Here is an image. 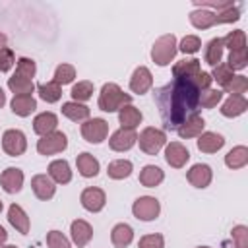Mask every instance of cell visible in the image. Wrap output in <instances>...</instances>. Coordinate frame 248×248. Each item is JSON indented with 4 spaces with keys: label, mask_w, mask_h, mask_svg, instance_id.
<instances>
[{
    "label": "cell",
    "mask_w": 248,
    "mask_h": 248,
    "mask_svg": "<svg viewBox=\"0 0 248 248\" xmlns=\"http://www.w3.org/2000/svg\"><path fill=\"white\" fill-rule=\"evenodd\" d=\"M138 248H165V238L161 234H157V232L145 234V236L140 238Z\"/></svg>",
    "instance_id": "obj_47"
},
{
    "label": "cell",
    "mask_w": 248,
    "mask_h": 248,
    "mask_svg": "<svg viewBox=\"0 0 248 248\" xmlns=\"http://www.w3.org/2000/svg\"><path fill=\"white\" fill-rule=\"evenodd\" d=\"M178 50V45H176V37L170 33V35H163L159 37L155 43H153V48H151V58L157 66H167L170 64V60L174 58Z\"/></svg>",
    "instance_id": "obj_3"
},
{
    "label": "cell",
    "mask_w": 248,
    "mask_h": 248,
    "mask_svg": "<svg viewBox=\"0 0 248 248\" xmlns=\"http://www.w3.org/2000/svg\"><path fill=\"white\" fill-rule=\"evenodd\" d=\"M118 122H120L122 128L136 130V126L141 122V112H140V108H136L134 105H124V107L118 110Z\"/></svg>",
    "instance_id": "obj_25"
},
{
    "label": "cell",
    "mask_w": 248,
    "mask_h": 248,
    "mask_svg": "<svg viewBox=\"0 0 248 248\" xmlns=\"http://www.w3.org/2000/svg\"><path fill=\"white\" fill-rule=\"evenodd\" d=\"M46 244H48V248H72L70 240H68L60 231H50V232H46Z\"/></svg>",
    "instance_id": "obj_45"
},
{
    "label": "cell",
    "mask_w": 248,
    "mask_h": 248,
    "mask_svg": "<svg viewBox=\"0 0 248 248\" xmlns=\"http://www.w3.org/2000/svg\"><path fill=\"white\" fill-rule=\"evenodd\" d=\"M223 89L231 95H242L248 89V79H246V76H232V79Z\"/></svg>",
    "instance_id": "obj_42"
},
{
    "label": "cell",
    "mask_w": 248,
    "mask_h": 248,
    "mask_svg": "<svg viewBox=\"0 0 248 248\" xmlns=\"http://www.w3.org/2000/svg\"><path fill=\"white\" fill-rule=\"evenodd\" d=\"M190 159V151L180 143V141H170L165 147V161L174 167V169H182Z\"/></svg>",
    "instance_id": "obj_10"
},
{
    "label": "cell",
    "mask_w": 248,
    "mask_h": 248,
    "mask_svg": "<svg viewBox=\"0 0 248 248\" xmlns=\"http://www.w3.org/2000/svg\"><path fill=\"white\" fill-rule=\"evenodd\" d=\"M138 141V134L136 130H130V128H120L116 130L110 140H108V145L112 151H128L134 147V143Z\"/></svg>",
    "instance_id": "obj_9"
},
{
    "label": "cell",
    "mask_w": 248,
    "mask_h": 248,
    "mask_svg": "<svg viewBox=\"0 0 248 248\" xmlns=\"http://www.w3.org/2000/svg\"><path fill=\"white\" fill-rule=\"evenodd\" d=\"M159 211H161V203L153 196H141L132 205V213L140 221H153V219H157Z\"/></svg>",
    "instance_id": "obj_5"
},
{
    "label": "cell",
    "mask_w": 248,
    "mask_h": 248,
    "mask_svg": "<svg viewBox=\"0 0 248 248\" xmlns=\"http://www.w3.org/2000/svg\"><path fill=\"white\" fill-rule=\"evenodd\" d=\"M48 176L52 182L56 184H68L72 180V170H70V165L68 161L64 159H56L48 165Z\"/></svg>",
    "instance_id": "obj_22"
},
{
    "label": "cell",
    "mask_w": 248,
    "mask_h": 248,
    "mask_svg": "<svg viewBox=\"0 0 248 248\" xmlns=\"http://www.w3.org/2000/svg\"><path fill=\"white\" fill-rule=\"evenodd\" d=\"M37 93H39V97H41L43 101H46V103H56V101H60V97H62V87L52 79V81H46V83H39V85H37Z\"/></svg>",
    "instance_id": "obj_35"
},
{
    "label": "cell",
    "mask_w": 248,
    "mask_h": 248,
    "mask_svg": "<svg viewBox=\"0 0 248 248\" xmlns=\"http://www.w3.org/2000/svg\"><path fill=\"white\" fill-rule=\"evenodd\" d=\"M203 58H205V62H207L209 66H213V68L221 62V58H223V41H221V37H215V39H211V41L207 43L205 52H203Z\"/></svg>",
    "instance_id": "obj_33"
},
{
    "label": "cell",
    "mask_w": 248,
    "mask_h": 248,
    "mask_svg": "<svg viewBox=\"0 0 248 248\" xmlns=\"http://www.w3.org/2000/svg\"><path fill=\"white\" fill-rule=\"evenodd\" d=\"M76 78V68L72 64H60L54 72V81L58 85H66V83H72Z\"/></svg>",
    "instance_id": "obj_39"
},
{
    "label": "cell",
    "mask_w": 248,
    "mask_h": 248,
    "mask_svg": "<svg viewBox=\"0 0 248 248\" xmlns=\"http://www.w3.org/2000/svg\"><path fill=\"white\" fill-rule=\"evenodd\" d=\"M31 188H33V194L39 198V200H50L52 196H54V192H56V186H54V182L50 180V176H46V174H35L33 178H31Z\"/></svg>",
    "instance_id": "obj_15"
},
{
    "label": "cell",
    "mask_w": 248,
    "mask_h": 248,
    "mask_svg": "<svg viewBox=\"0 0 248 248\" xmlns=\"http://www.w3.org/2000/svg\"><path fill=\"white\" fill-rule=\"evenodd\" d=\"M8 221L12 223V227L21 232V234H27L29 232V217L27 213L17 205V203H12L10 209H8Z\"/></svg>",
    "instance_id": "obj_24"
},
{
    "label": "cell",
    "mask_w": 248,
    "mask_h": 248,
    "mask_svg": "<svg viewBox=\"0 0 248 248\" xmlns=\"http://www.w3.org/2000/svg\"><path fill=\"white\" fill-rule=\"evenodd\" d=\"M184 54H194V52H198L200 48H202V41H200V37H196V35H186L182 41H180V46H178Z\"/></svg>",
    "instance_id": "obj_46"
},
{
    "label": "cell",
    "mask_w": 248,
    "mask_h": 248,
    "mask_svg": "<svg viewBox=\"0 0 248 248\" xmlns=\"http://www.w3.org/2000/svg\"><path fill=\"white\" fill-rule=\"evenodd\" d=\"M37 74V66L31 58H19L17 60V68H16V76L25 78V79H33Z\"/></svg>",
    "instance_id": "obj_41"
},
{
    "label": "cell",
    "mask_w": 248,
    "mask_h": 248,
    "mask_svg": "<svg viewBox=\"0 0 248 248\" xmlns=\"http://www.w3.org/2000/svg\"><path fill=\"white\" fill-rule=\"evenodd\" d=\"M227 64L231 66V70H242V68H246V64H248V52H246V48L232 50L229 54V62Z\"/></svg>",
    "instance_id": "obj_43"
},
{
    "label": "cell",
    "mask_w": 248,
    "mask_h": 248,
    "mask_svg": "<svg viewBox=\"0 0 248 248\" xmlns=\"http://www.w3.org/2000/svg\"><path fill=\"white\" fill-rule=\"evenodd\" d=\"M2 248H17V246H12V244H10V246H2Z\"/></svg>",
    "instance_id": "obj_52"
},
{
    "label": "cell",
    "mask_w": 248,
    "mask_h": 248,
    "mask_svg": "<svg viewBox=\"0 0 248 248\" xmlns=\"http://www.w3.org/2000/svg\"><path fill=\"white\" fill-rule=\"evenodd\" d=\"M110 240H112V244H114L116 248H126V246H130V242L134 240V231H132V227L126 225V223L114 225V229H112V232H110Z\"/></svg>",
    "instance_id": "obj_26"
},
{
    "label": "cell",
    "mask_w": 248,
    "mask_h": 248,
    "mask_svg": "<svg viewBox=\"0 0 248 248\" xmlns=\"http://www.w3.org/2000/svg\"><path fill=\"white\" fill-rule=\"evenodd\" d=\"M68 147V140L62 132L54 130L46 136H43L39 141H37V151L41 155H54V153H60Z\"/></svg>",
    "instance_id": "obj_8"
},
{
    "label": "cell",
    "mask_w": 248,
    "mask_h": 248,
    "mask_svg": "<svg viewBox=\"0 0 248 248\" xmlns=\"http://www.w3.org/2000/svg\"><path fill=\"white\" fill-rule=\"evenodd\" d=\"M0 211H2V200H0Z\"/></svg>",
    "instance_id": "obj_54"
},
{
    "label": "cell",
    "mask_w": 248,
    "mask_h": 248,
    "mask_svg": "<svg viewBox=\"0 0 248 248\" xmlns=\"http://www.w3.org/2000/svg\"><path fill=\"white\" fill-rule=\"evenodd\" d=\"M200 72L202 70H200V60L198 58H184V60H178L172 66L174 79H190V78L198 76Z\"/></svg>",
    "instance_id": "obj_16"
},
{
    "label": "cell",
    "mask_w": 248,
    "mask_h": 248,
    "mask_svg": "<svg viewBox=\"0 0 248 248\" xmlns=\"http://www.w3.org/2000/svg\"><path fill=\"white\" fill-rule=\"evenodd\" d=\"M70 95L74 97V101L76 103H81V101H87V99H91V95H93V83L91 81H78L74 87H72V91H70Z\"/></svg>",
    "instance_id": "obj_38"
},
{
    "label": "cell",
    "mask_w": 248,
    "mask_h": 248,
    "mask_svg": "<svg viewBox=\"0 0 248 248\" xmlns=\"http://www.w3.org/2000/svg\"><path fill=\"white\" fill-rule=\"evenodd\" d=\"M132 97L124 93L116 83H105L99 93V108L105 112H114L120 110L124 105H130Z\"/></svg>",
    "instance_id": "obj_2"
},
{
    "label": "cell",
    "mask_w": 248,
    "mask_h": 248,
    "mask_svg": "<svg viewBox=\"0 0 248 248\" xmlns=\"http://www.w3.org/2000/svg\"><path fill=\"white\" fill-rule=\"evenodd\" d=\"M196 248H209V246H196Z\"/></svg>",
    "instance_id": "obj_53"
},
{
    "label": "cell",
    "mask_w": 248,
    "mask_h": 248,
    "mask_svg": "<svg viewBox=\"0 0 248 248\" xmlns=\"http://www.w3.org/2000/svg\"><path fill=\"white\" fill-rule=\"evenodd\" d=\"M248 108V101L244 95H231L223 107H221V114L227 116V118H234V116H240L244 110Z\"/></svg>",
    "instance_id": "obj_20"
},
{
    "label": "cell",
    "mask_w": 248,
    "mask_h": 248,
    "mask_svg": "<svg viewBox=\"0 0 248 248\" xmlns=\"http://www.w3.org/2000/svg\"><path fill=\"white\" fill-rule=\"evenodd\" d=\"M211 176H213L211 167H209V165H203V163L194 165V167L186 172L188 182H190L192 186H196V188H207L209 182H211Z\"/></svg>",
    "instance_id": "obj_13"
},
{
    "label": "cell",
    "mask_w": 248,
    "mask_h": 248,
    "mask_svg": "<svg viewBox=\"0 0 248 248\" xmlns=\"http://www.w3.org/2000/svg\"><path fill=\"white\" fill-rule=\"evenodd\" d=\"M107 174L114 180H122V178H128L132 174V163L128 159H116V161H110L108 167H107Z\"/></svg>",
    "instance_id": "obj_32"
},
{
    "label": "cell",
    "mask_w": 248,
    "mask_h": 248,
    "mask_svg": "<svg viewBox=\"0 0 248 248\" xmlns=\"http://www.w3.org/2000/svg\"><path fill=\"white\" fill-rule=\"evenodd\" d=\"M163 178H165V172H163L159 167H155V165H145V167L141 169V172H140V182H141L145 188H155V186H159V184L163 182Z\"/></svg>",
    "instance_id": "obj_29"
},
{
    "label": "cell",
    "mask_w": 248,
    "mask_h": 248,
    "mask_svg": "<svg viewBox=\"0 0 248 248\" xmlns=\"http://www.w3.org/2000/svg\"><path fill=\"white\" fill-rule=\"evenodd\" d=\"M79 202H81V205H83L87 211L97 213V211H101V209L105 207L107 196H105V192H103L101 188H85V190L81 192V196H79Z\"/></svg>",
    "instance_id": "obj_11"
},
{
    "label": "cell",
    "mask_w": 248,
    "mask_h": 248,
    "mask_svg": "<svg viewBox=\"0 0 248 248\" xmlns=\"http://www.w3.org/2000/svg\"><path fill=\"white\" fill-rule=\"evenodd\" d=\"M190 23H192L196 29H209V27H213V25L219 23V16L213 14L211 10L196 8V10L190 14Z\"/></svg>",
    "instance_id": "obj_19"
},
{
    "label": "cell",
    "mask_w": 248,
    "mask_h": 248,
    "mask_svg": "<svg viewBox=\"0 0 248 248\" xmlns=\"http://www.w3.org/2000/svg\"><path fill=\"white\" fill-rule=\"evenodd\" d=\"M76 165H78L79 174L85 176V178L97 176V172H99V161H97L91 153H81V155H78Z\"/></svg>",
    "instance_id": "obj_28"
},
{
    "label": "cell",
    "mask_w": 248,
    "mask_h": 248,
    "mask_svg": "<svg viewBox=\"0 0 248 248\" xmlns=\"http://www.w3.org/2000/svg\"><path fill=\"white\" fill-rule=\"evenodd\" d=\"M6 43H8V37H6L4 33H0V50L6 48Z\"/></svg>",
    "instance_id": "obj_50"
},
{
    "label": "cell",
    "mask_w": 248,
    "mask_h": 248,
    "mask_svg": "<svg viewBox=\"0 0 248 248\" xmlns=\"http://www.w3.org/2000/svg\"><path fill=\"white\" fill-rule=\"evenodd\" d=\"M6 105V95H4V91H2V87H0V108Z\"/></svg>",
    "instance_id": "obj_51"
},
{
    "label": "cell",
    "mask_w": 248,
    "mask_h": 248,
    "mask_svg": "<svg viewBox=\"0 0 248 248\" xmlns=\"http://www.w3.org/2000/svg\"><path fill=\"white\" fill-rule=\"evenodd\" d=\"M232 248H248V229L244 225L232 227Z\"/></svg>",
    "instance_id": "obj_44"
},
{
    "label": "cell",
    "mask_w": 248,
    "mask_h": 248,
    "mask_svg": "<svg viewBox=\"0 0 248 248\" xmlns=\"http://www.w3.org/2000/svg\"><path fill=\"white\" fill-rule=\"evenodd\" d=\"M6 238H8V232L4 231V227H0V244H4V242H6Z\"/></svg>",
    "instance_id": "obj_49"
},
{
    "label": "cell",
    "mask_w": 248,
    "mask_h": 248,
    "mask_svg": "<svg viewBox=\"0 0 248 248\" xmlns=\"http://www.w3.org/2000/svg\"><path fill=\"white\" fill-rule=\"evenodd\" d=\"M221 41H223V48L227 46V48H231V52H232V50H242V48H246V35H244L242 29L231 31V33H229L227 37H223Z\"/></svg>",
    "instance_id": "obj_36"
},
{
    "label": "cell",
    "mask_w": 248,
    "mask_h": 248,
    "mask_svg": "<svg viewBox=\"0 0 248 248\" xmlns=\"http://www.w3.org/2000/svg\"><path fill=\"white\" fill-rule=\"evenodd\" d=\"M16 64V56H14V50L12 48H2L0 50V72H8L12 70V66Z\"/></svg>",
    "instance_id": "obj_48"
},
{
    "label": "cell",
    "mask_w": 248,
    "mask_h": 248,
    "mask_svg": "<svg viewBox=\"0 0 248 248\" xmlns=\"http://www.w3.org/2000/svg\"><path fill=\"white\" fill-rule=\"evenodd\" d=\"M198 138H200L198 140V149L202 153H217L225 143L223 136L215 134V132H202Z\"/></svg>",
    "instance_id": "obj_21"
},
{
    "label": "cell",
    "mask_w": 248,
    "mask_h": 248,
    "mask_svg": "<svg viewBox=\"0 0 248 248\" xmlns=\"http://www.w3.org/2000/svg\"><path fill=\"white\" fill-rule=\"evenodd\" d=\"M62 114L68 116L74 122H81V120L89 118V107H85L81 103H76V101H70V103L62 105Z\"/></svg>",
    "instance_id": "obj_31"
},
{
    "label": "cell",
    "mask_w": 248,
    "mask_h": 248,
    "mask_svg": "<svg viewBox=\"0 0 248 248\" xmlns=\"http://www.w3.org/2000/svg\"><path fill=\"white\" fill-rule=\"evenodd\" d=\"M8 87H10V91L14 93V97L16 95H31L33 91H35V83H33V79H25V78H19V76H12V78H8Z\"/></svg>",
    "instance_id": "obj_34"
},
{
    "label": "cell",
    "mask_w": 248,
    "mask_h": 248,
    "mask_svg": "<svg viewBox=\"0 0 248 248\" xmlns=\"http://www.w3.org/2000/svg\"><path fill=\"white\" fill-rule=\"evenodd\" d=\"M2 149L10 157H19L27 149V140L21 130H6L2 136Z\"/></svg>",
    "instance_id": "obj_7"
},
{
    "label": "cell",
    "mask_w": 248,
    "mask_h": 248,
    "mask_svg": "<svg viewBox=\"0 0 248 248\" xmlns=\"http://www.w3.org/2000/svg\"><path fill=\"white\" fill-rule=\"evenodd\" d=\"M35 108H37V101L33 99V95H16L12 99V110L17 116H29Z\"/></svg>",
    "instance_id": "obj_27"
},
{
    "label": "cell",
    "mask_w": 248,
    "mask_h": 248,
    "mask_svg": "<svg viewBox=\"0 0 248 248\" xmlns=\"http://www.w3.org/2000/svg\"><path fill=\"white\" fill-rule=\"evenodd\" d=\"M203 128H205L203 118H202L200 114H192L190 118H186V120L176 128V132H178V136H180L182 140H188V138L200 136V134L203 132Z\"/></svg>",
    "instance_id": "obj_17"
},
{
    "label": "cell",
    "mask_w": 248,
    "mask_h": 248,
    "mask_svg": "<svg viewBox=\"0 0 248 248\" xmlns=\"http://www.w3.org/2000/svg\"><path fill=\"white\" fill-rule=\"evenodd\" d=\"M151 85H153V76H151V72H149L145 66H138V68L134 70L132 78H130V89H132L134 93H138V95H143V93H147V91L151 89Z\"/></svg>",
    "instance_id": "obj_12"
},
{
    "label": "cell",
    "mask_w": 248,
    "mask_h": 248,
    "mask_svg": "<svg viewBox=\"0 0 248 248\" xmlns=\"http://www.w3.org/2000/svg\"><path fill=\"white\" fill-rule=\"evenodd\" d=\"M200 89L190 79H172L170 83L155 89V103L167 130H176L186 118L198 114Z\"/></svg>",
    "instance_id": "obj_1"
},
{
    "label": "cell",
    "mask_w": 248,
    "mask_h": 248,
    "mask_svg": "<svg viewBox=\"0 0 248 248\" xmlns=\"http://www.w3.org/2000/svg\"><path fill=\"white\" fill-rule=\"evenodd\" d=\"M211 76V79H215L221 87H225L231 79H232V70H231V66L227 64V62H219L215 68H213V74H209Z\"/></svg>",
    "instance_id": "obj_37"
},
{
    "label": "cell",
    "mask_w": 248,
    "mask_h": 248,
    "mask_svg": "<svg viewBox=\"0 0 248 248\" xmlns=\"http://www.w3.org/2000/svg\"><path fill=\"white\" fill-rule=\"evenodd\" d=\"M138 143H140V149L147 155H157L163 145L167 143V136L163 130L159 128H153V126H147L140 136H138Z\"/></svg>",
    "instance_id": "obj_4"
},
{
    "label": "cell",
    "mask_w": 248,
    "mask_h": 248,
    "mask_svg": "<svg viewBox=\"0 0 248 248\" xmlns=\"http://www.w3.org/2000/svg\"><path fill=\"white\" fill-rule=\"evenodd\" d=\"M0 184H2L4 192H8V194L19 192L21 186H23V172H21V169L8 167V169L0 174Z\"/></svg>",
    "instance_id": "obj_14"
},
{
    "label": "cell",
    "mask_w": 248,
    "mask_h": 248,
    "mask_svg": "<svg viewBox=\"0 0 248 248\" xmlns=\"http://www.w3.org/2000/svg\"><path fill=\"white\" fill-rule=\"evenodd\" d=\"M56 126H58V118H56L54 112H41V114H37L35 120H33V130H35V134H39L41 138L46 136V134H50V132H54Z\"/></svg>",
    "instance_id": "obj_23"
},
{
    "label": "cell",
    "mask_w": 248,
    "mask_h": 248,
    "mask_svg": "<svg viewBox=\"0 0 248 248\" xmlns=\"http://www.w3.org/2000/svg\"><path fill=\"white\" fill-rule=\"evenodd\" d=\"M223 99V91L221 89H205L200 93V105L203 108H213L217 107V103Z\"/></svg>",
    "instance_id": "obj_40"
},
{
    "label": "cell",
    "mask_w": 248,
    "mask_h": 248,
    "mask_svg": "<svg viewBox=\"0 0 248 248\" xmlns=\"http://www.w3.org/2000/svg\"><path fill=\"white\" fill-rule=\"evenodd\" d=\"M246 163H248V147L244 145H236L225 155V165L229 169H242L246 167Z\"/></svg>",
    "instance_id": "obj_30"
},
{
    "label": "cell",
    "mask_w": 248,
    "mask_h": 248,
    "mask_svg": "<svg viewBox=\"0 0 248 248\" xmlns=\"http://www.w3.org/2000/svg\"><path fill=\"white\" fill-rule=\"evenodd\" d=\"M70 232H72V240H74V244L78 248H83L91 240V236H93L91 225L87 221H83V219H76L72 223V227H70Z\"/></svg>",
    "instance_id": "obj_18"
},
{
    "label": "cell",
    "mask_w": 248,
    "mask_h": 248,
    "mask_svg": "<svg viewBox=\"0 0 248 248\" xmlns=\"http://www.w3.org/2000/svg\"><path fill=\"white\" fill-rule=\"evenodd\" d=\"M108 134V122L103 118H87L81 124V136L89 143H101Z\"/></svg>",
    "instance_id": "obj_6"
}]
</instances>
